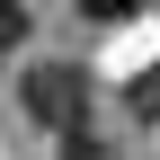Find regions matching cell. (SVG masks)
Returning a JSON list of instances; mask_svg holds the SVG:
<instances>
[{
  "instance_id": "4",
  "label": "cell",
  "mask_w": 160,
  "mask_h": 160,
  "mask_svg": "<svg viewBox=\"0 0 160 160\" xmlns=\"http://www.w3.org/2000/svg\"><path fill=\"white\" fill-rule=\"evenodd\" d=\"M80 9H89V18H125L133 0H80Z\"/></svg>"
},
{
  "instance_id": "1",
  "label": "cell",
  "mask_w": 160,
  "mask_h": 160,
  "mask_svg": "<svg viewBox=\"0 0 160 160\" xmlns=\"http://www.w3.org/2000/svg\"><path fill=\"white\" fill-rule=\"evenodd\" d=\"M18 98H27V116H36V125H53V133L89 116V80H80L71 62H36L27 80H18Z\"/></svg>"
},
{
  "instance_id": "3",
  "label": "cell",
  "mask_w": 160,
  "mask_h": 160,
  "mask_svg": "<svg viewBox=\"0 0 160 160\" xmlns=\"http://www.w3.org/2000/svg\"><path fill=\"white\" fill-rule=\"evenodd\" d=\"M27 36V0H0V45H18Z\"/></svg>"
},
{
  "instance_id": "2",
  "label": "cell",
  "mask_w": 160,
  "mask_h": 160,
  "mask_svg": "<svg viewBox=\"0 0 160 160\" xmlns=\"http://www.w3.org/2000/svg\"><path fill=\"white\" fill-rule=\"evenodd\" d=\"M53 160H116V151H107V133H89V116H80V125L53 133Z\"/></svg>"
}]
</instances>
